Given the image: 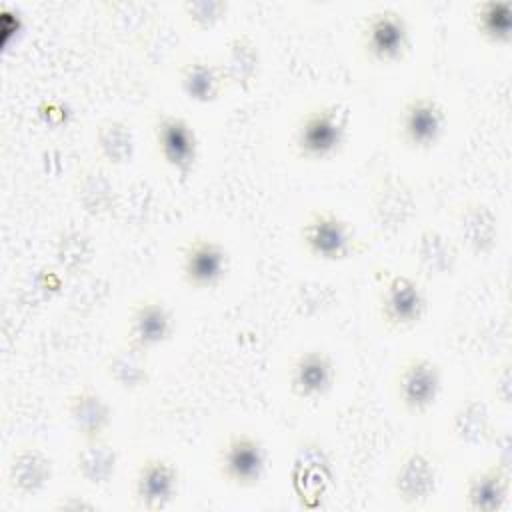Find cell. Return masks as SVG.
I'll return each instance as SVG.
<instances>
[{
    "instance_id": "6da1fadb",
    "label": "cell",
    "mask_w": 512,
    "mask_h": 512,
    "mask_svg": "<svg viewBox=\"0 0 512 512\" xmlns=\"http://www.w3.org/2000/svg\"><path fill=\"white\" fill-rule=\"evenodd\" d=\"M348 126V106L340 102L310 106L294 124L292 150L300 160H328L342 150L348 136Z\"/></svg>"
},
{
    "instance_id": "7a4b0ae2",
    "label": "cell",
    "mask_w": 512,
    "mask_h": 512,
    "mask_svg": "<svg viewBox=\"0 0 512 512\" xmlns=\"http://www.w3.org/2000/svg\"><path fill=\"white\" fill-rule=\"evenodd\" d=\"M302 252L322 262H342L364 250L362 238L352 224L332 208H312L298 226Z\"/></svg>"
},
{
    "instance_id": "3957f363",
    "label": "cell",
    "mask_w": 512,
    "mask_h": 512,
    "mask_svg": "<svg viewBox=\"0 0 512 512\" xmlns=\"http://www.w3.org/2000/svg\"><path fill=\"white\" fill-rule=\"evenodd\" d=\"M360 52L374 64H396L406 58L412 44V32L406 16L382 6L366 14L358 32Z\"/></svg>"
},
{
    "instance_id": "277c9868",
    "label": "cell",
    "mask_w": 512,
    "mask_h": 512,
    "mask_svg": "<svg viewBox=\"0 0 512 512\" xmlns=\"http://www.w3.org/2000/svg\"><path fill=\"white\" fill-rule=\"evenodd\" d=\"M442 390V366L426 354H408L392 376V392L398 406L410 414H426Z\"/></svg>"
},
{
    "instance_id": "5b68a950",
    "label": "cell",
    "mask_w": 512,
    "mask_h": 512,
    "mask_svg": "<svg viewBox=\"0 0 512 512\" xmlns=\"http://www.w3.org/2000/svg\"><path fill=\"white\" fill-rule=\"evenodd\" d=\"M266 446L246 430H232L226 434L216 452L218 476L234 488H256L266 472Z\"/></svg>"
},
{
    "instance_id": "8992f818",
    "label": "cell",
    "mask_w": 512,
    "mask_h": 512,
    "mask_svg": "<svg viewBox=\"0 0 512 512\" xmlns=\"http://www.w3.org/2000/svg\"><path fill=\"white\" fill-rule=\"evenodd\" d=\"M446 110L428 94L408 96L396 114V138L414 152L432 150L446 132Z\"/></svg>"
},
{
    "instance_id": "52a82bcc",
    "label": "cell",
    "mask_w": 512,
    "mask_h": 512,
    "mask_svg": "<svg viewBox=\"0 0 512 512\" xmlns=\"http://www.w3.org/2000/svg\"><path fill=\"white\" fill-rule=\"evenodd\" d=\"M426 312L428 294L414 276H386L378 294V318L388 332H402L418 326Z\"/></svg>"
},
{
    "instance_id": "ba28073f",
    "label": "cell",
    "mask_w": 512,
    "mask_h": 512,
    "mask_svg": "<svg viewBox=\"0 0 512 512\" xmlns=\"http://www.w3.org/2000/svg\"><path fill=\"white\" fill-rule=\"evenodd\" d=\"M388 484L402 506H424L438 486V462L428 450L410 446L398 454Z\"/></svg>"
},
{
    "instance_id": "9c48e42d",
    "label": "cell",
    "mask_w": 512,
    "mask_h": 512,
    "mask_svg": "<svg viewBox=\"0 0 512 512\" xmlns=\"http://www.w3.org/2000/svg\"><path fill=\"white\" fill-rule=\"evenodd\" d=\"M368 210L378 230L396 234L416 216L418 200L414 188L402 176L384 172L370 186Z\"/></svg>"
},
{
    "instance_id": "30bf717a",
    "label": "cell",
    "mask_w": 512,
    "mask_h": 512,
    "mask_svg": "<svg viewBox=\"0 0 512 512\" xmlns=\"http://www.w3.org/2000/svg\"><path fill=\"white\" fill-rule=\"evenodd\" d=\"M230 270L228 248L206 234L192 236L180 248V276L194 290H210L224 282Z\"/></svg>"
},
{
    "instance_id": "8fae6325",
    "label": "cell",
    "mask_w": 512,
    "mask_h": 512,
    "mask_svg": "<svg viewBox=\"0 0 512 512\" xmlns=\"http://www.w3.org/2000/svg\"><path fill=\"white\" fill-rule=\"evenodd\" d=\"M152 136L164 164L186 178L198 160V134L180 114L156 112L152 118Z\"/></svg>"
},
{
    "instance_id": "7c38bea8",
    "label": "cell",
    "mask_w": 512,
    "mask_h": 512,
    "mask_svg": "<svg viewBox=\"0 0 512 512\" xmlns=\"http://www.w3.org/2000/svg\"><path fill=\"white\" fill-rule=\"evenodd\" d=\"M456 242L472 256L492 254L502 236L500 216L492 204L480 198H466L454 208Z\"/></svg>"
},
{
    "instance_id": "4fadbf2b",
    "label": "cell",
    "mask_w": 512,
    "mask_h": 512,
    "mask_svg": "<svg viewBox=\"0 0 512 512\" xmlns=\"http://www.w3.org/2000/svg\"><path fill=\"white\" fill-rule=\"evenodd\" d=\"M180 470L164 456H146L136 466L132 478V498L142 510L158 512L168 508L178 496Z\"/></svg>"
},
{
    "instance_id": "5bb4252c",
    "label": "cell",
    "mask_w": 512,
    "mask_h": 512,
    "mask_svg": "<svg viewBox=\"0 0 512 512\" xmlns=\"http://www.w3.org/2000/svg\"><path fill=\"white\" fill-rule=\"evenodd\" d=\"M174 334V314L168 304L156 296L136 300L128 310L124 342L148 352L168 342Z\"/></svg>"
},
{
    "instance_id": "9a60e30c",
    "label": "cell",
    "mask_w": 512,
    "mask_h": 512,
    "mask_svg": "<svg viewBox=\"0 0 512 512\" xmlns=\"http://www.w3.org/2000/svg\"><path fill=\"white\" fill-rule=\"evenodd\" d=\"M336 380V364L328 350L312 346L296 352L288 364V390L294 398L314 400L326 396Z\"/></svg>"
},
{
    "instance_id": "2e32d148",
    "label": "cell",
    "mask_w": 512,
    "mask_h": 512,
    "mask_svg": "<svg viewBox=\"0 0 512 512\" xmlns=\"http://www.w3.org/2000/svg\"><path fill=\"white\" fill-rule=\"evenodd\" d=\"M54 476L52 456L36 444L14 446L6 460V486L20 498L40 494Z\"/></svg>"
},
{
    "instance_id": "e0dca14e",
    "label": "cell",
    "mask_w": 512,
    "mask_h": 512,
    "mask_svg": "<svg viewBox=\"0 0 512 512\" xmlns=\"http://www.w3.org/2000/svg\"><path fill=\"white\" fill-rule=\"evenodd\" d=\"M510 462L496 458L494 462L472 470L464 480L462 500L470 512H498L510 496Z\"/></svg>"
},
{
    "instance_id": "ac0fdd59",
    "label": "cell",
    "mask_w": 512,
    "mask_h": 512,
    "mask_svg": "<svg viewBox=\"0 0 512 512\" xmlns=\"http://www.w3.org/2000/svg\"><path fill=\"white\" fill-rule=\"evenodd\" d=\"M456 238L434 224H424L412 244V260L418 274L426 280H438L452 274L460 260Z\"/></svg>"
},
{
    "instance_id": "d6986e66",
    "label": "cell",
    "mask_w": 512,
    "mask_h": 512,
    "mask_svg": "<svg viewBox=\"0 0 512 512\" xmlns=\"http://www.w3.org/2000/svg\"><path fill=\"white\" fill-rule=\"evenodd\" d=\"M66 416L80 440L108 436L114 410L106 396L90 384H82L66 396Z\"/></svg>"
},
{
    "instance_id": "ffe728a7",
    "label": "cell",
    "mask_w": 512,
    "mask_h": 512,
    "mask_svg": "<svg viewBox=\"0 0 512 512\" xmlns=\"http://www.w3.org/2000/svg\"><path fill=\"white\" fill-rule=\"evenodd\" d=\"M178 84L184 96L198 104L216 102L228 86L220 60L190 56L178 68Z\"/></svg>"
},
{
    "instance_id": "44dd1931",
    "label": "cell",
    "mask_w": 512,
    "mask_h": 512,
    "mask_svg": "<svg viewBox=\"0 0 512 512\" xmlns=\"http://www.w3.org/2000/svg\"><path fill=\"white\" fill-rule=\"evenodd\" d=\"M76 202L90 216H106L116 208V188L104 162L94 160L78 168L72 184Z\"/></svg>"
},
{
    "instance_id": "7402d4cb",
    "label": "cell",
    "mask_w": 512,
    "mask_h": 512,
    "mask_svg": "<svg viewBox=\"0 0 512 512\" xmlns=\"http://www.w3.org/2000/svg\"><path fill=\"white\" fill-rule=\"evenodd\" d=\"M220 64L230 88H238V90L252 88L262 68L258 42L248 32H234L226 40Z\"/></svg>"
},
{
    "instance_id": "603a6c76",
    "label": "cell",
    "mask_w": 512,
    "mask_h": 512,
    "mask_svg": "<svg viewBox=\"0 0 512 512\" xmlns=\"http://www.w3.org/2000/svg\"><path fill=\"white\" fill-rule=\"evenodd\" d=\"M74 472L76 476L94 488L106 486L118 468V450L108 436L82 440V444L74 450Z\"/></svg>"
},
{
    "instance_id": "cb8c5ba5",
    "label": "cell",
    "mask_w": 512,
    "mask_h": 512,
    "mask_svg": "<svg viewBox=\"0 0 512 512\" xmlns=\"http://www.w3.org/2000/svg\"><path fill=\"white\" fill-rule=\"evenodd\" d=\"M106 378L124 392H136L150 384L152 368L148 352H142L130 344H120L104 360Z\"/></svg>"
},
{
    "instance_id": "d4e9b609",
    "label": "cell",
    "mask_w": 512,
    "mask_h": 512,
    "mask_svg": "<svg viewBox=\"0 0 512 512\" xmlns=\"http://www.w3.org/2000/svg\"><path fill=\"white\" fill-rule=\"evenodd\" d=\"M450 434L458 444L480 446L494 436L492 416L486 400L480 396H466L454 408L450 418Z\"/></svg>"
},
{
    "instance_id": "484cf974",
    "label": "cell",
    "mask_w": 512,
    "mask_h": 512,
    "mask_svg": "<svg viewBox=\"0 0 512 512\" xmlns=\"http://www.w3.org/2000/svg\"><path fill=\"white\" fill-rule=\"evenodd\" d=\"M94 146L98 160L106 166H120L132 160L136 140L132 126L122 118H104L96 124Z\"/></svg>"
},
{
    "instance_id": "4316f807",
    "label": "cell",
    "mask_w": 512,
    "mask_h": 512,
    "mask_svg": "<svg viewBox=\"0 0 512 512\" xmlns=\"http://www.w3.org/2000/svg\"><path fill=\"white\" fill-rule=\"evenodd\" d=\"M478 36L494 46H506L512 40V4L508 0H478L470 12Z\"/></svg>"
},
{
    "instance_id": "83f0119b",
    "label": "cell",
    "mask_w": 512,
    "mask_h": 512,
    "mask_svg": "<svg viewBox=\"0 0 512 512\" xmlns=\"http://www.w3.org/2000/svg\"><path fill=\"white\" fill-rule=\"evenodd\" d=\"M92 236L80 228H62L54 238L56 264L70 276H80L94 260Z\"/></svg>"
},
{
    "instance_id": "f1b7e54d",
    "label": "cell",
    "mask_w": 512,
    "mask_h": 512,
    "mask_svg": "<svg viewBox=\"0 0 512 512\" xmlns=\"http://www.w3.org/2000/svg\"><path fill=\"white\" fill-rule=\"evenodd\" d=\"M180 10L194 28L208 30L226 18L230 10V2L228 0H184L180 4Z\"/></svg>"
},
{
    "instance_id": "f546056e",
    "label": "cell",
    "mask_w": 512,
    "mask_h": 512,
    "mask_svg": "<svg viewBox=\"0 0 512 512\" xmlns=\"http://www.w3.org/2000/svg\"><path fill=\"white\" fill-rule=\"evenodd\" d=\"M332 302H334V290L332 286L322 282H304L294 294V304L306 316H312L322 312L324 308H330Z\"/></svg>"
},
{
    "instance_id": "4dcf8cb0",
    "label": "cell",
    "mask_w": 512,
    "mask_h": 512,
    "mask_svg": "<svg viewBox=\"0 0 512 512\" xmlns=\"http://www.w3.org/2000/svg\"><path fill=\"white\" fill-rule=\"evenodd\" d=\"M492 390L496 400L502 406H510L512 402V376H510V360L504 358L500 364H496V370L492 374Z\"/></svg>"
},
{
    "instance_id": "1f68e13d",
    "label": "cell",
    "mask_w": 512,
    "mask_h": 512,
    "mask_svg": "<svg viewBox=\"0 0 512 512\" xmlns=\"http://www.w3.org/2000/svg\"><path fill=\"white\" fill-rule=\"evenodd\" d=\"M56 508H58V510H74V512H78V510H94L96 506H94L92 502L78 500L76 496H70L68 500H62L60 504H56Z\"/></svg>"
}]
</instances>
